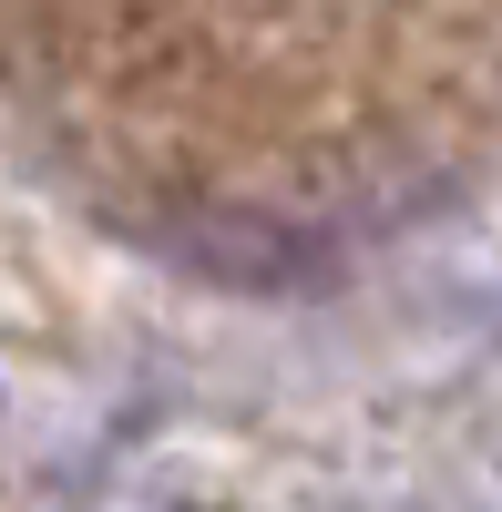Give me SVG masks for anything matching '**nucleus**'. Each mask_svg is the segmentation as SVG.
<instances>
[{
  "mask_svg": "<svg viewBox=\"0 0 502 512\" xmlns=\"http://www.w3.org/2000/svg\"><path fill=\"white\" fill-rule=\"evenodd\" d=\"M175 246H185V267H205V277H226V287H298L308 267H318V246H298L277 216H226V205H205V216H185L175 226Z\"/></svg>",
  "mask_w": 502,
  "mask_h": 512,
  "instance_id": "1",
  "label": "nucleus"
}]
</instances>
